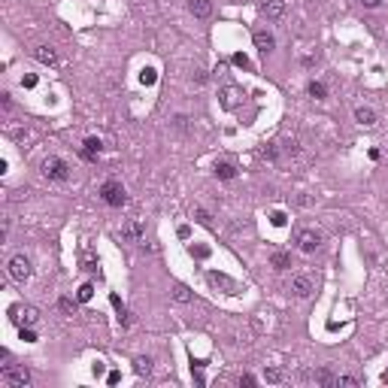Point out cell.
Segmentation results:
<instances>
[{"label":"cell","instance_id":"6da1fadb","mask_svg":"<svg viewBox=\"0 0 388 388\" xmlns=\"http://www.w3.org/2000/svg\"><path fill=\"white\" fill-rule=\"evenodd\" d=\"M0 382L6 388H28L31 385V370L25 364H6L0 370Z\"/></svg>","mask_w":388,"mask_h":388},{"label":"cell","instance_id":"7a4b0ae2","mask_svg":"<svg viewBox=\"0 0 388 388\" xmlns=\"http://www.w3.org/2000/svg\"><path fill=\"white\" fill-rule=\"evenodd\" d=\"M40 173H43L49 182H67V179H70V167H67V161H64V158H58V155L43 158Z\"/></svg>","mask_w":388,"mask_h":388},{"label":"cell","instance_id":"3957f363","mask_svg":"<svg viewBox=\"0 0 388 388\" xmlns=\"http://www.w3.org/2000/svg\"><path fill=\"white\" fill-rule=\"evenodd\" d=\"M100 200H103L106 206L119 209V206H125V203H128V194H125V188H122V182H115V179H106V182L100 185Z\"/></svg>","mask_w":388,"mask_h":388},{"label":"cell","instance_id":"277c9868","mask_svg":"<svg viewBox=\"0 0 388 388\" xmlns=\"http://www.w3.org/2000/svg\"><path fill=\"white\" fill-rule=\"evenodd\" d=\"M31 276H33V264H31V258H28L25 252H18V255L9 258V279H15V282H28Z\"/></svg>","mask_w":388,"mask_h":388},{"label":"cell","instance_id":"5b68a950","mask_svg":"<svg viewBox=\"0 0 388 388\" xmlns=\"http://www.w3.org/2000/svg\"><path fill=\"white\" fill-rule=\"evenodd\" d=\"M294 243H297L300 252L313 255V252L322 246V230H316V227H300V230L294 234Z\"/></svg>","mask_w":388,"mask_h":388},{"label":"cell","instance_id":"8992f818","mask_svg":"<svg viewBox=\"0 0 388 388\" xmlns=\"http://www.w3.org/2000/svg\"><path fill=\"white\" fill-rule=\"evenodd\" d=\"M206 279H209V285H216V288L225 291V294H240V291H243V285H240L237 279H230L227 273H219V270H209Z\"/></svg>","mask_w":388,"mask_h":388},{"label":"cell","instance_id":"52a82bcc","mask_svg":"<svg viewBox=\"0 0 388 388\" xmlns=\"http://www.w3.org/2000/svg\"><path fill=\"white\" fill-rule=\"evenodd\" d=\"M288 291L294 294V297L306 300V297L313 294V279H309V276H291V285H288Z\"/></svg>","mask_w":388,"mask_h":388},{"label":"cell","instance_id":"ba28073f","mask_svg":"<svg viewBox=\"0 0 388 388\" xmlns=\"http://www.w3.org/2000/svg\"><path fill=\"white\" fill-rule=\"evenodd\" d=\"M258 9H261V15H267V18H282L285 15V0H261Z\"/></svg>","mask_w":388,"mask_h":388},{"label":"cell","instance_id":"9c48e42d","mask_svg":"<svg viewBox=\"0 0 388 388\" xmlns=\"http://www.w3.org/2000/svg\"><path fill=\"white\" fill-rule=\"evenodd\" d=\"M252 40H255V49H258L261 55H270L273 49H276V36L267 31H255L252 33Z\"/></svg>","mask_w":388,"mask_h":388},{"label":"cell","instance_id":"30bf717a","mask_svg":"<svg viewBox=\"0 0 388 388\" xmlns=\"http://www.w3.org/2000/svg\"><path fill=\"white\" fill-rule=\"evenodd\" d=\"M122 237H125V240H133V243H137V240H143V237H146V227H143V222L130 219L128 225L122 227Z\"/></svg>","mask_w":388,"mask_h":388},{"label":"cell","instance_id":"8fae6325","mask_svg":"<svg viewBox=\"0 0 388 388\" xmlns=\"http://www.w3.org/2000/svg\"><path fill=\"white\" fill-rule=\"evenodd\" d=\"M103 152V143L97 140V137H88L85 143H82V158H88V161H97V155Z\"/></svg>","mask_w":388,"mask_h":388},{"label":"cell","instance_id":"7c38bea8","mask_svg":"<svg viewBox=\"0 0 388 388\" xmlns=\"http://www.w3.org/2000/svg\"><path fill=\"white\" fill-rule=\"evenodd\" d=\"M355 122L358 125H364V128H376L379 119H376V112H373L370 106H358L355 109Z\"/></svg>","mask_w":388,"mask_h":388},{"label":"cell","instance_id":"4fadbf2b","mask_svg":"<svg viewBox=\"0 0 388 388\" xmlns=\"http://www.w3.org/2000/svg\"><path fill=\"white\" fill-rule=\"evenodd\" d=\"M109 303H112L115 313H119V324H122V327H130V313H128V306L122 303V297H119V294H109Z\"/></svg>","mask_w":388,"mask_h":388},{"label":"cell","instance_id":"5bb4252c","mask_svg":"<svg viewBox=\"0 0 388 388\" xmlns=\"http://www.w3.org/2000/svg\"><path fill=\"white\" fill-rule=\"evenodd\" d=\"M33 55H36V61H40V64H46V67L58 64V55H55V49H52V46H36V52H33Z\"/></svg>","mask_w":388,"mask_h":388},{"label":"cell","instance_id":"9a60e30c","mask_svg":"<svg viewBox=\"0 0 388 388\" xmlns=\"http://www.w3.org/2000/svg\"><path fill=\"white\" fill-rule=\"evenodd\" d=\"M188 9H191L194 18H209V15H212V3H209V0H191Z\"/></svg>","mask_w":388,"mask_h":388},{"label":"cell","instance_id":"2e32d148","mask_svg":"<svg viewBox=\"0 0 388 388\" xmlns=\"http://www.w3.org/2000/svg\"><path fill=\"white\" fill-rule=\"evenodd\" d=\"M173 300H176V303H191L194 294H191V288H188V285L176 282V285H173Z\"/></svg>","mask_w":388,"mask_h":388},{"label":"cell","instance_id":"e0dca14e","mask_svg":"<svg viewBox=\"0 0 388 388\" xmlns=\"http://www.w3.org/2000/svg\"><path fill=\"white\" fill-rule=\"evenodd\" d=\"M212 170H216V176H219V179H234V176H237V167H234L230 161H216Z\"/></svg>","mask_w":388,"mask_h":388},{"label":"cell","instance_id":"ac0fdd59","mask_svg":"<svg viewBox=\"0 0 388 388\" xmlns=\"http://www.w3.org/2000/svg\"><path fill=\"white\" fill-rule=\"evenodd\" d=\"M133 373L137 376H149L152 373V358H146V355L133 358Z\"/></svg>","mask_w":388,"mask_h":388},{"label":"cell","instance_id":"d6986e66","mask_svg":"<svg viewBox=\"0 0 388 388\" xmlns=\"http://www.w3.org/2000/svg\"><path fill=\"white\" fill-rule=\"evenodd\" d=\"M40 322V309H36V306H25V309H22V324H36Z\"/></svg>","mask_w":388,"mask_h":388},{"label":"cell","instance_id":"ffe728a7","mask_svg":"<svg viewBox=\"0 0 388 388\" xmlns=\"http://www.w3.org/2000/svg\"><path fill=\"white\" fill-rule=\"evenodd\" d=\"M76 306H79V300H73V297H61V300H58V309H61L64 316H76Z\"/></svg>","mask_w":388,"mask_h":388},{"label":"cell","instance_id":"44dd1931","mask_svg":"<svg viewBox=\"0 0 388 388\" xmlns=\"http://www.w3.org/2000/svg\"><path fill=\"white\" fill-rule=\"evenodd\" d=\"M91 297H94V285H91V282L79 285V291H76V300H79V303H88Z\"/></svg>","mask_w":388,"mask_h":388},{"label":"cell","instance_id":"7402d4cb","mask_svg":"<svg viewBox=\"0 0 388 388\" xmlns=\"http://www.w3.org/2000/svg\"><path fill=\"white\" fill-rule=\"evenodd\" d=\"M273 267H276V270H288L291 267V255L288 252H276V255H273Z\"/></svg>","mask_w":388,"mask_h":388},{"label":"cell","instance_id":"603a6c76","mask_svg":"<svg viewBox=\"0 0 388 388\" xmlns=\"http://www.w3.org/2000/svg\"><path fill=\"white\" fill-rule=\"evenodd\" d=\"M313 379H316L319 385H334V379H337V376H334L331 370H316V373H313Z\"/></svg>","mask_w":388,"mask_h":388},{"label":"cell","instance_id":"cb8c5ba5","mask_svg":"<svg viewBox=\"0 0 388 388\" xmlns=\"http://www.w3.org/2000/svg\"><path fill=\"white\" fill-rule=\"evenodd\" d=\"M264 379H267V382H282V379H285V370H279V367H267V370H264Z\"/></svg>","mask_w":388,"mask_h":388},{"label":"cell","instance_id":"d4e9b609","mask_svg":"<svg viewBox=\"0 0 388 388\" xmlns=\"http://www.w3.org/2000/svg\"><path fill=\"white\" fill-rule=\"evenodd\" d=\"M309 94L316 97V100H324V97H327V88H324V82H316V79H313V82H309Z\"/></svg>","mask_w":388,"mask_h":388},{"label":"cell","instance_id":"484cf974","mask_svg":"<svg viewBox=\"0 0 388 388\" xmlns=\"http://www.w3.org/2000/svg\"><path fill=\"white\" fill-rule=\"evenodd\" d=\"M261 158H267V161H276V158H279V146H276V143H267V146L261 149Z\"/></svg>","mask_w":388,"mask_h":388},{"label":"cell","instance_id":"4316f807","mask_svg":"<svg viewBox=\"0 0 388 388\" xmlns=\"http://www.w3.org/2000/svg\"><path fill=\"white\" fill-rule=\"evenodd\" d=\"M194 219H197V222H200V225H203V227H212V216H209L206 209H200V206L194 209Z\"/></svg>","mask_w":388,"mask_h":388},{"label":"cell","instance_id":"83f0119b","mask_svg":"<svg viewBox=\"0 0 388 388\" xmlns=\"http://www.w3.org/2000/svg\"><path fill=\"white\" fill-rule=\"evenodd\" d=\"M18 337L25 340V343H36V334H33L31 324H22V331H18Z\"/></svg>","mask_w":388,"mask_h":388},{"label":"cell","instance_id":"f1b7e54d","mask_svg":"<svg viewBox=\"0 0 388 388\" xmlns=\"http://www.w3.org/2000/svg\"><path fill=\"white\" fill-rule=\"evenodd\" d=\"M334 385H343V388H358V379L355 376H337Z\"/></svg>","mask_w":388,"mask_h":388},{"label":"cell","instance_id":"f546056e","mask_svg":"<svg viewBox=\"0 0 388 388\" xmlns=\"http://www.w3.org/2000/svg\"><path fill=\"white\" fill-rule=\"evenodd\" d=\"M270 222H273L276 227H282L288 219H285V212H282V209H273V212H270Z\"/></svg>","mask_w":388,"mask_h":388},{"label":"cell","instance_id":"4dcf8cb0","mask_svg":"<svg viewBox=\"0 0 388 388\" xmlns=\"http://www.w3.org/2000/svg\"><path fill=\"white\" fill-rule=\"evenodd\" d=\"M9 322L22 324V306H18V303H12V306H9Z\"/></svg>","mask_w":388,"mask_h":388},{"label":"cell","instance_id":"1f68e13d","mask_svg":"<svg viewBox=\"0 0 388 388\" xmlns=\"http://www.w3.org/2000/svg\"><path fill=\"white\" fill-rule=\"evenodd\" d=\"M234 64H237V67H243V70H249V58H246L243 52H237V55H234Z\"/></svg>","mask_w":388,"mask_h":388},{"label":"cell","instance_id":"d6a6232c","mask_svg":"<svg viewBox=\"0 0 388 388\" xmlns=\"http://www.w3.org/2000/svg\"><path fill=\"white\" fill-rule=\"evenodd\" d=\"M234 97H237V88H225V106H234L237 103Z\"/></svg>","mask_w":388,"mask_h":388},{"label":"cell","instance_id":"836d02e7","mask_svg":"<svg viewBox=\"0 0 388 388\" xmlns=\"http://www.w3.org/2000/svg\"><path fill=\"white\" fill-rule=\"evenodd\" d=\"M155 79H158L155 70H143V82H146V85H155Z\"/></svg>","mask_w":388,"mask_h":388},{"label":"cell","instance_id":"e575fe53","mask_svg":"<svg viewBox=\"0 0 388 388\" xmlns=\"http://www.w3.org/2000/svg\"><path fill=\"white\" fill-rule=\"evenodd\" d=\"M358 3H361L364 9H379V6H382V0H358Z\"/></svg>","mask_w":388,"mask_h":388},{"label":"cell","instance_id":"d590c367","mask_svg":"<svg viewBox=\"0 0 388 388\" xmlns=\"http://www.w3.org/2000/svg\"><path fill=\"white\" fill-rule=\"evenodd\" d=\"M85 270H88V273H97V261L91 258V255H88V258H85Z\"/></svg>","mask_w":388,"mask_h":388},{"label":"cell","instance_id":"8d00e7d4","mask_svg":"<svg viewBox=\"0 0 388 388\" xmlns=\"http://www.w3.org/2000/svg\"><path fill=\"white\" fill-rule=\"evenodd\" d=\"M119 379H122V373H115V370L106 376V382H109V385H119Z\"/></svg>","mask_w":388,"mask_h":388},{"label":"cell","instance_id":"74e56055","mask_svg":"<svg viewBox=\"0 0 388 388\" xmlns=\"http://www.w3.org/2000/svg\"><path fill=\"white\" fill-rule=\"evenodd\" d=\"M240 385H255V376H249V373H243V376H240Z\"/></svg>","mask_w":388,"mask_h":388},{"label":"cell","instance_id":"f35d334b","mask_svg":"<svg viewBox=\"0 0 388 388\" xmlns=\"http://www.w3.org/2000/svg\"><path fill=\"white\" fill-rule=\"evenodd\" d=\"M22 85H25V88H33V85H36V76H25Z\"/></svg>","mask_w":388,"mask_h":388},{"label":"cell","instance_id":"ab89813d","mask_svg":"<svg viewBox=\"0 0 388 388\" xmlns=\"http://www.w3.org/2000/svg\"><path fill=\"white\" fill-rule=\"evenodd\" d=\"M194 255H197V258H206V255H209V249H203V246H197V249H191Z\"/></svg>","mask_w":388,"mask_h":388},{"label":"cell","instance_id":"60d3db41","mask_svg":"<svg viewBox=\"0 0 388 388\" xmlns=\"http://www.w3.org/2000/svg\"><path fill=\"white\" fill-rule=\"evenodd\" d=\"M9 358H12V355H9V349H0V361H3V367L9 364Z\"/></svg>","mask_w":388,"mask_h":388},{"label":"cell","instance_id":"b9f144b4","mask_svg":"<svg viewBox=\"0 0 388 388\" xmlns=\"http://www.w3.org/2000/svg\"><path fill=\"white\" fill-rule=\"evenodd\" d=\"M382 382H388V370H385V373H382Z\"/></svg>","mask_w":388,"mask_h":388}]
</instances>
